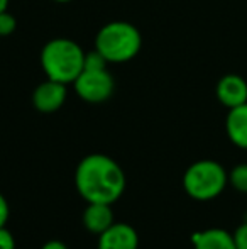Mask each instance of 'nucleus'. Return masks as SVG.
Returning a JSON list of instances; mask_svg holds the SVG:
<instances>
[{
  "mask_svg": "<svg viewBox=\"0 0 247 249\" xmlns=\"http://www.w3.org/2000/svg\"><path fill=\"white\" fill-rule=\"evenodd\" d=\"M75 185L88 203H110L122 197L125 175L122 168L105 154H88L76 166Z\"/></svg>",
  "mask_w": 247,
  "mask_h": 249,
  "instance_id": "nucleus-1",
  "label": "nucleus"
},
{
  "mask_svg": "<svg viewBox=\"0 0 247 249\" xmlns=\"http://www.w3.org/2000/svg\"><path fill=\"white\" fill-rule=\"evenodd\" d=\"M85 51L78 43L66 37H56L44 44L41 51V66L49 80L60 83H73L83 71Z\"/></svg>",
  "mask_w": 247,
  "mask_h": 249,
  "instance_id": "nucleus-2",
  "label": "nucleus"
},
{
  "mask_svg": "<svg viewBox=\"0 0 247 249\" xmlns=\"http://www.w3.org/2000/svg\"><path fill=\"white\" fill-rule=\"evenodd\" d=\"M142 37L139 29L131 22L114 20L97 33L95 50L109 63H127L139 54Z\"/></svg>",
  "mask_w": 247,
  "mask_h": 249,
  "instance_id": "nucleus-3",
  "label": "nucleus"
},
{
  "mask_svg": "<svg viewBox=\"0 0 247 249\" xmlns=\"http://www.w3.org/2000/svg\"><path fill=\"white\" fill-rule=\"evenodd\" d=\"M227 181L229 175L220 163L214 160H201L185 171L183 187L191 198L207 202L218 197L227 187Z\"/></svg>",
  "mask_w": 247,
  "mask_h": 249,
  "instance_id": "nucleus-4",
  "label": "nucleus"
},
{
  "mask_svg": "<svg viewBox=\"0 0 247 249\" xmlns=\"http://www.w3.org/2000/svg\"><path fill=\"white\" fill-rule=\"evenodd\" d=\"M114 78L105 70H83L73 82L76 95L88 104H102L114 93Z\"/></svg>",
  "mask_w": 247,
  "mask_h": 249,
  "instance_id": "nucleus-5",
  "label": "nucleus"
},
{
  "mask_svg": "<svg viewBox=\"0 0 247 249\" xmlns=\"http://www.w3.org/2000/svg\"><path fill=\"white\" fill-rule=\"evenodd\" d=\"M66 97H68V90H66L65 83L48 78L34 90L33 105L36 110L43 112V114H51V112L60 110L66 102Z\"/></svg>",
  "mask_w": 247,
  "mask_h": 249,
  "instance_id": "nucleus-6",
  "label": "nucleus"
},
{
  "mask_svg": "<svg viewBox=\"0 0 247 249\" xmlns=\"http://www.w3.org/2000/svg\"><path fill=\"white\" fill-rule=\"evenodd\" d=\"M139 236L129 224L114 222L107 231L100 234L99 249H137Z\"/></svg>",
  "mask_w": 247,
  "mask_h": 249,
  "instance_id": "nucleus-7",
  "label": "nucleus"
},
{
  "mask_svg": "<svg viewBox=\"0 0 247 249\" xmlns=\"http://www.w3.org/2000/svg\"><path fill=\"white\" fill-rule=\"evenodd\" d=\"M217 99L227 108H234L247 102V82L239 75H225L218 80Z\"/></svg>",
  "mask_w": 247,
  "mask_h": 249,
  "instance_id": "nucleus-8",
  "label": "nucleus"
},
{
  "mask_svg": "<svg viewBox=\"0 0 247 249\" xmlns=\"http://www.w3.org/2000/svg\"><path fill=\"white\" fill-rule=\"evenodd\" d=\"M225 129L229 139L237 148L247 149V102L239 107L229 108Z\"/></svg>",
  "mask_w": 247,
  "mask_h": 249,
  "instance_id": "nucleus-9",
  "label": "nucleus"
},
{
  "mask_svg": "<svg viewBox=\"0 0 247 249\" xmlns=\"http://www.w3.org/2000/svg\"><path fill=\"white\" fill-rule=\"evenodd\" d=\"M83 224L93 234H102L114 224V213L110 209V203H88V207L83 212Z\"/></svg>",
  "mask_w": 247,
  "mask_h": 249,
  "instance_id": "nucleus-10",
  "label": "nucleus"
},
{
  "mask_svg": "<svg viewBox=\"0 0 247 249\" xmlns=\"http://www.w3.org/2000/svg\"><path fill=\"white\" fill-rule=\"evenodd\" d=\"M195 249H235L234 236L224 229H207L193 234Z\"/></svg>",
  "mask_w": 247,
  "mask_h": 249,
  "instance_id": "nucleus-11",
  "label": "nucleus"
},
{
  "mask_svg": "<svg viewBox=\"0 0 247 249\" xmlns=\"http://www.w3.org/2000/svg\"><path fill=\"white\" fill-rule=\"evenodd\" d=\"M229 181L235 190L247 194V164H237L229 173Z\"/></svg>",
  "mask_w": 247,
  "mask_h": 249,
  "instance_id": "nucleus-12",
  "label": "nucleus"
},
{
  "mask_svg": "<svg viewBox=\"0 0 247 249\" xmlns=\"http://www.w3.org/2000/svg\"><path fill=\"white\" fill-rule=\"evenodd\" d=\"M107 59L102 56V53H99L97 50L85 53V65L83 70H105L107 68Z\"/></svg>",
  "mask_w": 247,
  "mask_h": 249,
  "instance_id": "nucleus-13",
  "label": "nucleus"
},
{
  "mask_svg": "<svg viewBox=\"0 0 247 249\" xmlns=\"http://www.w3.org/2000/svg\"><path fill=\"white\" fill-rule=\"evenodd\" d=\"M16 27H17V20L12 14L7 12V10L0 14V37L10 36L16 31Z\"/></svg>",
  "mask_w": 247,
  "mask_h": 249,
  "instance_id": "nucleus-14",
  "label": "nucleus"
},
{
  "mask_svg": "<svg viewBox=\"0 0 247 249\" xmlns=\"http://www.w3.org/2000/svg\"><path fill=\"white\" fill-rule=\"evenodd\" d=\"M232 236H234L235 249H247V220L235 229V232Z\"/></svg>",
  "mask_w": 247,
  "mask_h": 249,
  "instance_id": "nucleus-15",
  "label": "nucleus"
},
{
  "mask_svg": "<svg viewBox=\"0 0 247 249\" xmlns=\"http://www.w3.org/2000/svg\"><path fill=\"white\" fill-rule=\"evenodd\" d=\"M0 249H16V239L5 227H0Z\"/></svg>",
  "mask_w": 247,
  "mask_h": 249,
  "instance_id": "nucleus-16",
  "label": "nucleus"
},
{
  "mask_svg": "<svg viewBox=\"0 0 247 249\" xmlns=\"http://www.w3.org/2000/svg\"><path fill=\"white\" fill-rule=\"evenodd\" d=\"M9 213H10L9 202H7V198L0 194V227H5L7 220H9Z\"/></svg>",
  "mask_w": 247,
  "mask_h": 249,
  "instance_id": "nucleus-17",
  "label": "nucleus"
},
{
  "mask_svg": "<svg viewBox=\"0 0 247 249\" xmlns=\"http://www.w3.org/2000/svg\"><path fill=\"white\" fill-rule=\"evenodd\" d=\"M43 249H68V246H66L65 243H61V241L53 239V241H48L43 246Z\"/></svg>",
  "mask_w": 247,
  "mask_h": 249,
  "instance_id": "nucleus-18",
  "label": "nucleus"
},
{
  "mask_svg": "<svg viewBox=\"0 0 247 249\" xmlns=\"http://www.w3.org/2000/svg\"><path fill=\"white\" fill-rule=\"evenodd\" d=\"M7 7H9V0H0V14L5 12Z\"/></svg>",
  "mask_w": 247,
  "mask_h": 249,
  "instance_id": "nucleus-19",
  "label": "nucleus"
},
{
  "mask_svg": "<svg viewBox=\"0 0 247 249\" xmlns=\"http://www.w3.org/2000/svg\"><path fill=\"white\" fill-rule=\"evenodd\" d=\"M54 2H60V3H66V2H71V0H54Z\"/></svg>",
  "mask_w": 247,
  "mask_h": 249,
  "instance_id": "nucleus-20",
  "label": "nucleus"
}]
</instances>
